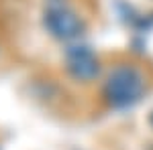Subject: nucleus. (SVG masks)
Segmentation results:
<instances>
[{
	"label": "nucleus",
	"instance_id": "f257e3e1",
	"mask_svg": "<svg viewBox=\"0 0 153 150\" xmlns=\"http://www.w3.org/2000/svg\"><path fill=\"white\" fill-rule=\"evenodd\" d=\"M145 91V79L139 67L131 63L114 65L104 83V95L112 108H125L135 104Z\"/></svg>",
	"mask_w": 153,
	"mask_h": 150
},
{
	"label": "nucleus",
	"instance_id": "7ed1b4c3",
	"mask_svg": "<svg viewBox=\"0 0 153 150\" xmlns=\"http://www.w3.org/2000/svg\"><path fill=\"white\" fill-rule=\"evenodd\" d=\"M68 63H70L71 73L80 79H92L98 73V63H96L94 55L86 49H76L70 55Z\"/></svg>",
	"mask_w": 153,
	"mask_h": 150
},
{
	"label": "nucleus",
	"instance_id": "f03ea898",
	"mask_svg": "<svg viewBox=\"0 0 153 150\" xmlns=\"http://www.w3.org/2000/svg\"><path fill=\"white\" fill-rule=\"evenodd\" d=\"M45 26L51 31V35L70 41L82 33V23L76 16V12L63 0H49L45 10Z\"/></svg>",
	"mask_w": 153,
	"mask_h": 150
}]
</instances>
